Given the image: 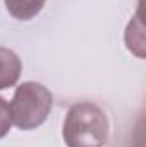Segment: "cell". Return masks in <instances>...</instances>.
I'll return each mask as SVG.
<instances>
[{
    "instance_id": "obj_3",
    "label": "cell",
    "mask_w": 146,
    "mask_h": 147,
    "mask_svg": "<svg viewBox=\"0 0 146 147\" xmlns=\"http://www.w3.org/2000/svg\"><path fill=\"white\" fill-rule=\"evenodd\" d=\"M23 72V62L19 55L5 46H0V91L16 86Z\"/></svg>"
},
{
    "instance_id": "obj_4",
    "label": "cell",
    "mask_w": 146,
    "mask_h": 147,
    "mask_svg": "<svg viewBox=\"0 0 146 147\" xmlns=\"http://www.w3.org/2000/svg\"><path fill=\"white\" fill-rule=\"evenodd\" d=\"M46 0H3L9 14L17 21H31L41 12Z\"/></svg>"
},
{
    "instance_id": "obj_2",
    "label": "cell",
    "mask_w": 146,
    "mask_h": 147,
    "mask_svg": "<svg viewBox=\"0 0 146 147\" xmlns=\"http://www.w3.org/2000/svg\"><path fill=\"white\" fill-rule=\"evenodd\" d=\"M53 106L52 92L40 82H23L9 105L12 123L21 130H35L41 127Z\"/></svg>"
},
{
    "instance_id": "obj_1",
    "label": "cell",
    "mask_w": 146,
    "mask_h": 147,
    "mask_svg": "<svg viewBox=\"0 0 146 147\" xmlns=\"http://www.w3.org/2000/svg\"><path fill=\"white\" fill-rule=\"evenodd\" d=\"M62 137L67 147H103L110 137L108 116L96 103H76L65 115Z\"/></svg>"
},
{
    "instance_id": "obj_5",
    "label": "cell",
    "mask_w": 146,
    "mask_h": 147,
    "mask_svg": "<svg viewBox=\"0 0 146 147\" xmlns=\"http://www.w3.org/2000/svg\"><path fill=\"white\" fill-rule=\"evenodd\" d=\"M12 127V116H10V108L9 103L0 96V139H3Z\"/></svg>"
}]
</instances>
